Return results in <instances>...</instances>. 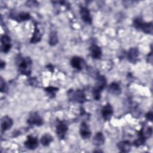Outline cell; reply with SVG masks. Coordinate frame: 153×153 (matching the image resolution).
<instances>
[{
  "mask_svg": "<svg viewBox=\"0 0 153 153\" xmlns=\"http://www.w3.org/2000/svg\"><path fill=\"white\" fill-rule=\"evenodd\" d=\"M53 137L50 134L45 133L41 137V143L43 146H47L50 144V143L53 141Z\"/></svg>",
  "mask_w": 153,
  "mask_h": 153,
  "instance_id": "obj_21",
  "label": "cell"
},
{
  "mask_svg": "<svg viewBox=\"0 0 153 153\" xmlns=\"http://www.w3.org/2000/svg\"><path fill=\"white\" fill-rule=\"evenodd\" d=\"M108 90L109 93L114 95H119L121 93V88L120 85L117 82H112L109 86Z\"/></svg>",
  "mask_w": 153,
  "mask_h": 153,
  "instance_id": "obj_17",
  "label": "cell"
},
{
  "mask_svg": "<svg viewBox=\"0 0 153 153\" xmlns=\"http://www.w3.org/2000/svg\"><path fill=\"white\" fill-rule=\"evenodd\" d=\"M133 26L137 29L140 30L145 33H152V22H143L141 18L136 17L133 20Z\"/></svg>",
  "mask_w": 153,
  "mask_h": 153,
  "instance_id": "obj_3",
  "label": "cell"
},
{
  "mask_svg": "<svg viewBox=\"0 0 153 153\" xmlns=\"http://www.w3.org/2000/svg\"><path fill=\"white\" fill-rule=\"evenodd\" d=\"M56 128V132L57 137L60 139H63L68 130V127L66 123L63 121H58Z\"/></svg>",
  "mask_w": 153,
  "mask_h": 153,
  "instance_id": "obj_5",
  "label": "cell"
},
{
  "mask_svg": "<svg viewBox=\"0 0 153 153\" xmlns=\"http://www.w3.org/2000/svg\"><path fill=\"white\" fill-rule=\"evenodd\" d=\"M79 133L83 139H87L91 136V132L90 127L85 122H82L79 127Z\"/></svg>",
  "mask_w": 153,
  "mask_h": 153,
  "instance_id": "obj_10",
  "label": "cell"
},
{
  "mask_svg": "<svg viewBox=\"0 0 153 153\" xmlns=\"http://www.w3.org/2000/svg\"><path fill=\"white\" fill-rule=\"evenodd\" d=\"M146 118L149 120V121H152V113L151 112H149L146 115Z\"/></svg>",
  "mask_w": 153,
  "mask_h": 153,
  "instance_id": "obj_25",
  "label": "cell"
},
{
  "mask_svg": "<svg viewBox=\"0 0 153 153\" xmlns=\"http://www.w3.org/2000/svg\"><path fill=\"white\" fill-rule=\"evenodd\" d=\"M90 55L94 59H100L102 57V51L100 47L96 44H93L89 48Z\"/></svg>",
  "mask_w": 153,
  "mask_h": 153,
  "instance_id": "obj_13",
  "label": "cell"
},
{
  "mask_svg": "<svg viewBox=\"0 0 153 153\" xmlns=\"http://www.w3.org/2000/svg\"><path fill=\"white\" fill-rule=\"evenodd\" d=\"M25 146L30 150L35 149L38 146V139L32 136H28L27 137L26 140L24 143Z\"/></svg>",
  "mask_w": 153,
  "mask_h": 153,
  "instance_id": "obj_6",
  "label": "cell"
},
{
  "mask_svg": "<svg viewBox=\"0 0 153 153\" xmlns=\"http://www.w3.org/2000/svg\"><path fill=\"white\" fill-rule=\"evenodd\" d=\"M79 13H80V16H81L82 20L85 23L88 24V25H91L92 18L90 16V11L87 8L84 7H81L80 10H79Z\"/></svg>",
  "mask_w": 153,
  "mask_h": 153,
  "instance_id": "obj_12",
  "label": "cell"
},
{
  "mask_svg": "<svg viewBox=\"0 0 153 153\" xmlns=\"http://www.w3.org/2000/svg\"><path fill=\"white\" fill-rule=\"evenodd\" d=\"M71 96L72 100L79 103H83L87 100L84 93L80 90H76L74 92H72Z\"/></svg>",
  "mask_w": 153,
  "mask_h": 153,
  "instance_id": "obj_7",
  "label": "cell"
},
{
  "mask_svg": "<svg viewBox=\"0 0 153 153\" xmlns=\"http://www.w3.org/2000/svg\"><path fill=\"white\" fill-rule=\"evenodd\" d=\"M139 56V50L136 47L131 48L127 53V59L131 63H135L137 60Z\"/></svg>",
  "mask_w": 153,
  "mask_h": 153,
  "instance_id": "obj_14",
  "label": "cell"
},
{
  "mask_svg": "<svg viewBox=\"0 0 153 153\" xmlns=\"http://www.w3.org/2000/svg\"><path fill=\"white\" fill-rule=\"evenodd\" d=\"M5 66V63L4 62H3L2 60H1V69H2Z\"/></svg>",
  "mask_w": 153,
  "mask_h": 153,
  "instance_id": "obj_27",
  "label": "cell"
},
{
  "mask_svg": "<svg viewBox=\"0 0 153 153\" xmlns=\"http://www.w3.org/2000/svg\"><path fill=\"white\" fill-rule=\"evenodd\" d=\"M45 90L48 94H50L51 96V97H53L56 95V93L58 91L59 89L56 87L50 86V87H46L45 88Z\"/></svg>",
  "mask_w": 153,
  "mask_h": 153,
  "instance_id": "obj_23",
  "label": "cell"
},
{
  "mask_svg": "<svg viewBox=\"0 0 153 153\" xmlns=\"http://www.w3.org/2000/svg\"><path fill=\"white\" fill-rule=\"evenodd\" d=\"M36 81V79H35V78H30V80H29V83H30V84L32 85H35V82H33V81ZM35 82H36V81H35Z\"/></svg>",
  "mask_w": 153,
  "mask_h": 153,
  "instance_id": "obj_26",
  "label": "cell"
},
{
  "mask_svg": "<svg viewBox=\"0 0 153 153\" xmlns=\"http://www.w3.org/2000/svg\"><path fill=\"white\" fill-rule=\"evenodd\" d=\"M41 37H42V34L40 32L39 29H38V27H37V26L35 25V29H34V31L32 35V36L30 39V42L31 44H35L37 43L38 42L40 41L41 39Z\"/></svg>",
  "mask_w": 153,
  "mask_h": 153,
  "instance_id": "obj_19",
  "label": "cell"
},
{
  "mask_svg": "<svg viewBox=\"0 0 153 153\" xmlns=\"http://www.w3.org/2000/svg\"><path fill=\"white\" fill-rule=\"evenodd\" d=\"M106 84V79L103 75H99L97 78L96 85L93 89V97L94 100H99L101 97V93Z\"/></svg>",
  "mask_w": 153,
  "mask_h": 153,
  "instance_id": "obj_2",
  "label": "cell"
},
{
  "mask_svg": "<svg viewBox=\"0 0 153 153\" xmlns=\"http://www.w3.org/2000/svg\"><path fill=\"white\" fill-rule=\"evenodd\" d=\"M27 123L30 125L36 126H41L44 123L42 117L36 112H32L29 114L27 120Z\"/></svg>",
  "mask_w": 153,
  "mask_h": 153,
  "instance_id": "obj_4",
  "label": "cell"
},
{
  "mask_svg": "<svg viewBox=\"0 0 153 153\" xmlns=\"http://www.w3.org/2000/svg\"><path fill=\"white\" fill-rule=\"evenodd\" d=\"M0 89H1V93H6L8 91V85L7 83L5 82V80L1 77V81H0Z\"/></svg>",
  "mask_w": 153,
  "mask_h": 153,
  "instance_id": "obj_24",
  "label": "cell"
},
{
  "mask_svg": "<svg viewBox=\"0 0 153 153\" xmlns=\"http://www.w3.org/2000/svg\"><path fill=\"white\" fill-rule=\"evenodd\" d=\"M117 147L121 152H127L131 149V144L130 142L127 140L121 141L117 143Z\"/></svg>",
  "mask_w": 153,
  "mask_h": 153,
  "instance_id": "obj_18",
  "label": "cell"
},
{
  "mask_svg": "<svg viewBox=\"0 0 153 153\" xmlns=\"http://www.w3.org/2000/svg\"><path fill=\"white\" fill-rule=\"evenodd\" d=\"M113 115V108L110 103H106L102 109V115L104 120H109Z\"/></svg>",
  "mask_w": 153,
  "mask_h": 153,
  "instance_id": "obj_11",
  "label": "cell"
},
{
  "mask_svg": "<svg viewBox=\"0 0 153 153\" xmlns=\"http://www.w3.org/2000/svg\"><path fill=\"white\" fill-rule=\"evenodd\" d=\"M84 63V60L78 56H74L71 60V65L72 68L81 71L82 69V64Z\"/></svg>",
  "mask_w": 153,
  "mask_h": 153,
  "instance_id": "obj_15",
  "label": "cell"
},
{
  "mask_svg": "<svg viewBox=\"0 0 153 153\" xmlns=\"http://www.w3.org/2000/svg\"><path fill=\"white\" fill-rule=\"evenodd\" d=\"M13 19H15L17 22H23L29 20L30 19V15L29 13H27L20 12L18 13L16 16H14V17Z\"/></svg>",
  "mask_w": 153,
  "mask_h": 153,
  "instance_id": "obj_20",
  "label": "cell"
},
{
  "mask_svg": "<svg viewBox=\"0 0 153 153\" xmlns=\"http://www.w3.org/2000/svg\"><path fill=\"white\" fill-rule=\"evenodd\" d=\"M16 63L19 71L22 74L25 75H29L30 74L32 63L29 57H23L19 54L16 58Z\"/></svg>",
  "mask_w": 153,
  "mask_h": 153,
  "instance_id": "obj_1",
  "label": "cell"
},
{
  "mask_svg": "<svg viewBox=\"0 0 153 153\" xmlns=\"http://www.w3.org/2000/svg\"><path fill=\"white\" fill-rule=\"evenodd\" d=\"M1 51L4 53H7L11 49V39L7 35H3L1 38Z\"/></svg>",
  "mask_w": 153,
  "mask_h": 153,
  "instance_id": "obj_9",
  "label": "cell"
},
{
  "mask_svg": "<svg viewBox=\"0 0 153 153\" xmlns=\"http://www.w3.org/2000/svg\"><path fill=\"white\" fill-rule=\"evenodd\" d=\"M105 137L103 134L99 131L97 132L94 136L93 139V143L94 145L96 146H100L104 144L105 143Z\"/></svg>",
  "mask_w": 153,
  "mask_h": 153,
  "instance_id": "obj_16",
  "label": "cell"
},
{
  "mask_svg": "<svg viewBox=\"0 0 153 153\" xmlns=\"http://www.w3.org/2000/svg\"><path fill=\"white\" fill-rule=\"evenodd\" d=\"M48 43L51 46H54L58 43V36L57 32L55 31H51L50 36Z\"/></svg>",
  "mask_w": 153,
  "mask_h": 153,
  "instance_id": "obj_22",
  "label": "cell"
},
{
  "mask_svg": "<svg viewBox=\"0 0 153 153\" xmlns=\"http://www.w3.org/2000/svg\"><path fill=\"white\" fill-rule=\"evenodd\" d=\"M13 124V120L8 116H4L1 119V130L2 133H4L11 128Z\"/></svg>",
  "mask_w": 153,
  "mask_h": 153,
  "instance_id": "obj_8",
  "label": "cell"
}]
</instances>
